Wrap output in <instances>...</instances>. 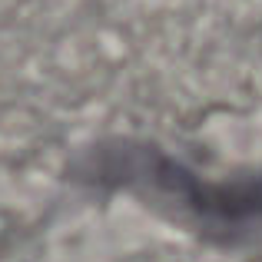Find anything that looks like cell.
I'll return each mask as SVG.
<instances>
[{
    "instance_id": "cell-1",
    "label": "cell",
    "mask_w": 262,
    "mask_h": 262,
    "mask_svg": "<svg viewBox=\"0 0 262 262\" xmlns=\"http://www.w3.org/2000/svg\"><path fill=\"white\" fill-rule=\"evenodd\" d=\"M86 176L100 186H123L163 196L196 223L216 229H246L262 223V176L206 183L169 153L146 143H106L86 163Z\"/></svg>"
}]
</instances>
